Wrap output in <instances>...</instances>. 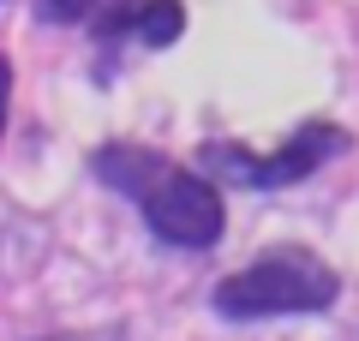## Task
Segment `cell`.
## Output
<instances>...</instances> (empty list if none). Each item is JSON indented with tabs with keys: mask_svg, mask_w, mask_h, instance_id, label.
Here are the masks:
<instances>
[{
	"mask_svg": "<svg viewBox=\"0 0 359 341\" xmlns=\"http://www.w3.org/2000/svg\"><path fill=\"white\" fill-rule=\"evenodd\" d=\"M162 168L168 162L156 150H132V144H108V150H96V174H102L114 192H126V198H144V186H150Z\"/></svg>",
	"mask_w": 359,
	"mask_h": 341,
	"instance_id": "obj_4",
	"label": "cell"
},
{
	"mask_svg": "<svg viewBox=\"0 0 359 341\" xmlns=\"http://www.w3.org/2000/svg\"><path fill=\"white\" fill-rule=\"evenodd\" d=\"M90 6H96V0H36V18H48V25H78V18H90Z\"/></svg>",
	"mask_w": 359,
	"mask_h": 341,
	"instance_id": "obj_6",
	"label": "cell"
},
{
	"mask_svg": "<svg viewBox=\"0 0 359 341\" xmlns=\"http://www.w3.org/2000/svg\"><path fill=\"white\" fill-rule=\"evenodd\" d=\"M341 281L323 258L299 252V246H282V252L252 258L245 269H233L228 281H216V312L222 317H306V312H330Z\"/></svg>",
	"mask_w": 359,
	"mask_h": 341,
	"instance_id": "obj_1",
	"label": "cell"
},
{
	"mask_svg": "<svg viewBox=\"0 0 359 341\" xmlns=\"http://www.w3.org/2000/svg\"><path fill=\"white\" fill-rule=\"evenodd\" d=\"M6 102H13V66H6V54H0V126H6Z\"/></svg>",
	"mask_w": 359,
	"mask_h": 341,
	"instance_id": "obj_7",
	"label": "cell"
},
{
	"mask_svg": "<svg viewBox=\"0 0 359 341\" xmlns=\"http://www.w3.org/2000/svg\"><path fill=\"white\" fill-rule=\"evenodd\" d=\"M335 150H347V132H335L330 120H306L282 150H269V156H252L245 144H204V168H222L233 186L269 192V186H294V180L318 174Z\"/></svg>",
	"mask_w": 359,
	"mask_h": 341,
	"instance_id": "obj_3",
	"label": "cell"
},
{
	"mask_svg": "<svg viewBox=\"0 0 359 341\" xmlns=\"http://www.w3.org/2000/svg\"><path fill=\"white\" fill-rule=\"evenodd\" d=\"M144 222L156 227V240L186 246V252H204V246L222 240L228 227V210H222V192L210 186L204 174H186V168L168 162L162 174L144 186Z\"/></svg>",
	"mask_w": 359,
	"mask_h": 341,
	"instance_id": "obj_2",
	"label": "cell"
},
{
	"mask_svg": "<svg viewBox=\"0 0 359 341\" xmlns=\"http://www.w3.org/2000/svg\"><path fill=\"white\" fill-rule=\"evenodd\" d=\"M180 30H186V6H180V0H144L138 6V36L150 42V48H168Z\"/></svg>",
	"mask_w": 359,
	"mask_h": 341,
	"instance_id": "obj_5",
	"label": "cell"
}]
</instances>
